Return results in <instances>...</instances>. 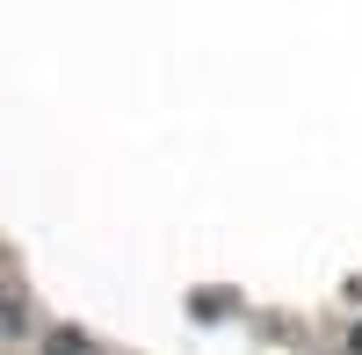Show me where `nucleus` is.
<instances>
[{"label":"nucleus","instance_id":"f257e3e1","mask_svg":"<svg viewBox=\"0 0 362 355\" xmlns=\"http://www.w3.org/2000/svg\"><path fill=\"white\" fill-rule=\"evenodd\" d=\"M22 327H29V312H22L15 298H0V334H22Z\"/></svg>","mask_w":362,"mask_h":355}]
</instances>
